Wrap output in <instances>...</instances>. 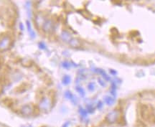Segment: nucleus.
Returning a JSON list of instances; mask_svg holds the SVG:
<instances>
[{
  "instance_id": "obj_3",
  "label": "nucleus",
  "mask_w": 155,
  "mask_h": 127,
  "mask_svg": "<svg viewBox=\"0 0 155 127\" xmlns=\"http://www.w3.org/2000/svg\"><path fill=\"white\" fill-rule=\"evenodd\" d=\"M40 107L41 109H42L43 111H47L50 108V102L47 98H44L42 100V101L40 102Z\"/></svg>"
},
{
  "instance_id": "obj_20",
  "label": "nucleus",
  "mask_w": 155,
  "mask_h": 127,
  "mask_svg": "<svg viewBox=\"0 0 155 127\" xmlns=\"http://www.w3.org/2000/svg\"><path fill=\"white\" fill-rule=\"evenodd\" d=\"M98 81H99V83H100L102 86H105V83H103V81H102L100 79H98Z\"/></svg>"
},
{
  "instance_id": "obj_8",
  "label": "nucleus",
  "mask_w": 155,
  "mask_h": 127,
  "mask_svg": "<svg viewBox=\"0 0 155 127\" xmlns=\"http://www.w3.org/2000/svg\"><path fill=\"white\" fill-rule=\"evenodd\" d=\"M69 44H70L72 47H78V46L80 45L79 41L77 39H75V38L71 39L70 42H69Z\"/></svg>"
},
{
  "instance_id": "obj_6",
  "label": "nucleus",
  "mask_w": 155,
  "mask_h": 127,
  "mask_svg": "<svg viewBox=\"0 0 155 127\" xmlns=\"http://www.w3.org/2000/svg\"><path fill=\"white\" fill-rule=\"evenodd\" d=\"M61 38L63 39V40L65 41V42H70L71 40L70 35L68 32H65V31H63L61 33Z\"/></svg>"
},
{
  "instance_id": "obj_22",
  "label": "nucleus",
  "mask_w": 155,
  "mask_h": 127,
  "mask_svg": "<svg viewBox=\"0 0 155 127\" xmlns=\"http://www.w3.org/2000/svg\"><path fill=\"white\" fill-rule=\"evenodd\" d=\"M20 29L22 30H24V27H23V24H20Z\"/></svg>"
},
{
  "instance_id": "obj_2",
  "label": "nucleus",
  "mask_w": 155,
  "mask_h": 127,
  "mask_svg": "<svg viewBox=\"0 0 155 127\" xmlns=\"http://www.w3.org/2000/svg\"><path fill=\"white\" fill-rule=\"evenodd\" d=\"M118 118H119V112L117 111H112L110 113H109L108 115L106 116V120L110 123H114L117 121Z\"/></svg>"
},
{
  "instance_id": "obj_15",
  "label": "nucleus",
  "mask_w": 155,
  "mask_h": 127,
  "mask_svg": "<svg viewBox=\"0 0 155 127\" xmlns=\"http://www.w3.org/2000/svg\"><path fill=\"white\" fill-rule=\"evenodd\" d=\"M88 88L90 91H93L95 90V83H90L88 86Z\"/></svg>"
},
{
  "instance_id": "obj_13",
  "label": "nucleus",
  "mask_w": 155,
  "mask_h": 127,
  "mask_svg": "<svg viewBox=\"0 0 155 127\" xmlns=\"http://www.w3.org/2000/svg\"><path fill=\"white\" fill-rule=\"evenodd\" d=\"M79 113H80V116L82 117H84V118H85V117L87 116V114H88L87 111L84 110L83 108H80V109H79Z\"/></svg>"
},
{
  "instance_id": "obj_21",
  "label": "nucleus",
  "mask_w": 155,
  "mask_h": 127,
  "mask_svg": "<svg viewBox=\"0 0 155 127\" xmlns=\"http://www.w3.org/2000/svg\"><path fill=\"white\" fill-rule=\"evenodd\" d=\"M101 107H102V103L100 101H99L98 102V108H100Z\"/></svg>"
},
{
  "instance_id": "obj_12",
  "label": "nucleus",
  "mask_w": 155,
  "mask_h": 127,
  "mask_svg": "<svg viewBox=\"0 0 155 127\" xmlns=\"http://www.w3.org/2000/svg\"><path fill=\"white\" fill-rule=\"evenodd\" d=\"M65 97L67 98H68V99H70L73 102V101H74V96H73V95L70 93V91H66L65 92Z\"/></svg>"
},
{
  "instance_id": "obj_11",
  "label": "nucleus",
  "mask_w": 155,
  "mask_h": 127,
  "mask_svg": "<svg viewBox=\"0 0 155 127\" xmlns=\"http://www.w3.org/2000/svg\"><path fill=\"white\" fill-rule=\"evenodd\" d=\"M70 77L69 76H65L63 78V83L64 85H68L70 83Z\"/></svg>"
},
{
  "instance_id": "obj_17",
  "label": "nucleus",
  "mask_w": 155,
  "mask_h": 127,
  "mask_svg": "<svg viewBox=\"0 0 155 127\" xmlns=\"http://www.w3.org/2000/svg\"><path fill=\"white\" fill-rule=\"evenodd\" d=\"M38 46H39V47H40V49H42V50H44V49L46 48V45H45V43L42 42H40V43L38 44Z\"/></svg>"
},
{
  "instance_id": "obj_9",
  "label": "nucleus",
  "mask_w": 155,
  "mask_h": 127,
  "mask_svg": "<svg viewBox=\"0 0 155 127\" xmlns=\"http://www.w3.org/2000/svg\"><path fill=\"white\" fill-rule=\"evenodd\" d=\"M104 101H105L106 103L108 104L109 106H111V105L114 104V99L110 96H105Z\"/></svg>"
},
{
  "instance_id": "obj_1",
  "label": "nucleus",
  "mask_w": 155,
  "mask_h": 127,
  "mask_svg": "<svg viewBox=\"0 0 155 127\" xmlns=\"http://www.w3.org/2000/svg\"><path fill=\"white\" fill-rule=\"evenodd\" d=\"M10 38L9 37L6 36L4 37L1 40H0V50L4 51L7 50L10 45Z\"/></svg>"
},
{
  "instance_id": "obj_16",
  "label": "nucleus",
  "mask_w": 155,
  "mask_h": 127,
  "mask_svg": "<svg viewBox=\"0 0 155 127\" xmlns=\"http://www.w3.org/2000/svg\"><path fill=\"white\" fill-rule=\"evenodd\" d=\"M27 13H28V15L30 17V2H27Z\"/></svg>"
},
{
  "instance_id": "obj_14",
  "label": "nucleus",
  "mask_w": 155,
  "mask_h": 127,
  "mask_svg": "<svg viewBox=\"0 0 155 127\" xmlns=\"http://www.w3.org/2000/svg\"><path fill=\"white\" fill-rule=\"evenodd\" d=\"M76 90H77V91L80 93V95L81 96H85V91L83 90V88H81V87H77V88H76Z\"/></svg>"
},
{
  "instance_id": "obj_10",
  "label": "nucleus",
  "mask_w": 155,
  "mask_h": 127,
  "mask_svg": "<svg viewBox=\"0 0 155 127\" xmlns=\"http://www.w3.org/2000/svg\"><path fill=\"white\" fill-rule=\"evenodd\" d=\"M97 72H98V73L101 74V75L103 76V77L105 78L106 80H107V81L110 80V78L107 76V74H106L105 72H104V71H103V70H101V69H97Z\"/></svg>"
},
{
  "instance_id": "obj_5",
  "label": "nucleus",
  "mask_w": 155,
  "mask_h": 127,
  "mask_svg": "<svg viewBox=\"0 0 155 127\" xmlns=\"http://www.w3.org/2000/svg\"><path fill=\"white\" fill-rule=\"evenodd\" d=\"M52 27H53V22L52 21L50 20H47L45 21L42 25V29L45 32H49L52 30Z\"/></svg>"
},
{
  "instance_id": "obj_18",
  "label": "nucleus",
  "mask_w": 155,
  "mask_h": 127,
  "mask_svg": "<svg viewBox=\"0 0 155 127\" xmlns=\"http://www.w3.org/2000/svg\"><path fill=\"white\" fill-rule=\"evenodd\" d=\"M63 67H64L65 68H69L70 67V65L69 64V62H63Z\"/></svg>"
},
{
  "instance_id": "obj_4",
  "label": "nucleus",
  "mask_w": 155,
  "mask_h": 127,
  "mask_svg": "<svg viewBox=\"0 0 155 127\" xmlns=\"http://www.w3.org/2000/svg\"><path fill=\"white\" fill-rule=\"evenodd\" d=\"M21 111H22V113L24 116H30L32 113V109L29 105H25V106L22 107Z\"/></svg>"
},
{
  "instance_id": "obj_7",
  "label": "nucleus",
  "mask_w": 155,
  "mask_h": 127,
  "mask_svg": "<svg viewBox=\"0 0 155 127\" xmlns=\"http://www.w3.org/2000/svg\"><path fill=\"white\" fill-rule=\"evenodd\" d=\"M26 24H27V31L30 34V35L31 36L32 38H35V33L34 31L32 30V26H31V24L29 21H27L26 22Z\"/></svg>"
},
{
  "instance_id": "obj_19",
  "label": "nucleus",
  "mask_w": 155,
  "mask_h": 127,
  "mask_svg": "<svg viewBox=\"0 0 155 127\" xmlns=\"http://www.w3.org/2000/svg\"><path fill=\"white\" fill-rule=\"evenodd\" d=\"M69 124H70V122H69V121L65 122V123H64V124L63 125V126H62V127H68Z\"/></svg>"
}]
</instances>
